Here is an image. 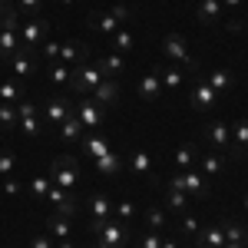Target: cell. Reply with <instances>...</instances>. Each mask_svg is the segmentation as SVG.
<instances>
[{
  "label": "cell",
  "mask_w": 248,
  "mask_h": 248,
  "mask_svg": "<svg viewBox=\"0 0 248 248\" xmlns=\"http://www.w3.org/2000/svg\"><path fill=\"white\" fill-rule=\"evenodd\" d=\"M199 229H202V225H199V218L186 212V215H182V232H186V235H195Z\"/></svg>",
  "instance_id": "obj_48"
},
{
  "label": "cell",
  "mask_w": 248,
  "mask_h": 248,
  "mask_svg": "<svg viewBox=\"0 0 248 248\" xmlns=\"http://www.w3.org/2000/svg\"><path fill=\"white\" fill-rule=\"evenodd\" d=\"M222 248H248V242H225Z\"/></svg>",
  "instance_id": "obj_53"
},
{
  "label": "cell",
  "mask_w": 248,
  "mask_h": 248,
  "mask_svg": "<svg viewBox=\"0 0 248 248\" xmlns=\"http://www.w3.org/2000/svg\"><path fill=\"white\" fill-rule=\"evenodd\" d=\"M113 17L119 20L123 27H129V23H133V10H129L126 3H116V7H113Z\"/></svg>",
  "instance_id": "obj_45"
},
{
  "label": "cell",
  "mask_w": 248,
  "mask_h": 248,
  "mask_svg": "<svg viewBox=\"0 0 248 248\" xmlns=\"http://www.w3.org/2000/svg\"><path fill=\"white\" fill-rule=\"evenodd\" d=\"M205 79H209V86H212L218 96H225V93L232 90V70H212Z\"/></svg>",
  "instance_id": "obj_30"
},
{
  "label": "cell",
  "mask_w": 248,
  "mask_h": 248,
  "mask_svg": "<svg viewBox=\"0 0 248 248\" xmlns=\"http://www.w3.org/2000/svg\"><path fill=\"white\" fill-rule=\"evenodd\" d=\"M225 245V229L222 225H209V229L195 232V248H222Z\"/></svg>",
  "instance_id": "obj_23"
},
{
  "label": "cell",
  "mask_w": 248,
  "mask_h": 248,
  "mask_svg": "<svg viewBox=\"0 0 248 248\" xmlns=\"http://www.w3.org/2000/svg\"><path fill=\"white\" fill-rule=\"evenodd\" d=\"M86 27H90L93 33H103V37L109 40L123 23L113 17V10H93V14H86Z\"/></svg>",
  "instance_id": "obj_10"
},
{
  "label": "cell",
  "mask_w": 248,
  "mask_h": 248,
  "mask_svg": "<svg viewBox=\"0 0 248 248\" xmlns=\"http://www.w3.org/2000/svg\"><path fill=\"white\" fill-rule=\"evenodd\" d=\"M162 53H166L172 63H179L182 70H199L195 57L189 53V43H186V37H179V33H169V37L162 40Z\"/></svg>",
  "instance_id": "obj_5"
},
{
  "label": "cell",
  "mask_w": 248,
  "mask_h": 248,
  "mask_svg": "<svg viewBox=\"0 0 248 248\" xmlns=\"http://www.w3.org/2000/svg\"><path fill=\"white\" fill-rule=\"evenodd\" d=\"M17 123H20L17 106H14V103H0V129L7 133V129H14Z\"/></svg>",
  "instance_id": "obj_37"
},
{
  "label": "cell",
  "mask_w": 248,
  "mask_h": 248,
  "mask_svg": "<svg viewBox=\"0 0 248 248\" xmlns=\"http://www.w3.org/2000/svg\"><path fill=\"white\" fill-rule=\"evenodd\" d=\"M159 248H179V242H172V238H162V245Z\"/></svg>",
  "instance_id": "obj_54"
},
{
  "label": "cell",
  "mask_w": 248,
  "mask_h": 248,
  "mask_svg": "<svg viewBox=\"0 0 248 248\" xmlns=\"http://www.w3.org/2000/svg\"><path fill=\"white\" fill-rule=\"evenodd\" d=\"M159 245H162V235H159V232H153V229L139 238V248H159Z\"/></svg>",
  "instance_id": "obj_46"
},
{
  "label": "cell",
  "mask_w": 248,
  "mask_h": 248,
  "mask_svg": "<svg viewBox=\"0 0 248 248\" xmlns=\"http://www.w3.org/2000/svg\"><path fill=\"white\" fill-rule=\"evenodd\" d=\"M103 83V73L96 70V63H79L70 70V83H66V90L73 96H93V90Z\"/></svg>",
  "instance_id": "obj_2"
},
{
  "label": "cell",
  "mask_w": 248,
  "mask_h": 248,
  "mask_svg": "<svg viewBox=\"0 0 248 248\" xmlns=\"http://www.w3.org/2000/svg\"><path fill=\"white\" fill-rule=\"evenodd\" d=\"M90 232L96 235V248H126L129 242V225L119 218H103V222H90Z\"/></svg>",
  "instance_id": "obj_1"
},
{
  "label": "cell",
  "mask_w": 248,
  "mask_h": 248,
  "mask_svg": "<svg viewBox=\"0 0 248 248\" xmlns=\"http://www.w3.org/2000/svg\"><path fill=\"white\" fill-rule=\"evenodd\" d=\"M202 136H205V142H209L215 153H225V155H229V149H232V126H229V123L212 119V123H205Z\"/></svg>",
  "instance_id": "obj_6"
},
{
  "label": "cell",
  "mask_w": 248,
  "mask_h": 248,
  "mask_svg": "<svg viewBox=\"0 0 248 248\" xmlns=\"http://www.w3.org/2000/svg\"><path fill=\"white\" fill-rule=\"evenodd\" d=\"M73 113H77V119L83 123V129H86V133L103 126V106H96L90 96H86V99H79V106H73Z\"/></svg>",
  "instance_id": "obj_12"
},
{
  "label": "cell",
  "mask_w": 248,
  "mask_h": 248,
  "mask_svg": "<svg viewBox=\"0 0 248 248\" xmlns=\"http://www.w3.org/2000/svg\"><path fill=\"white\" fill-rule=\"evenodd\" d=\"M225 30L229 33H238V30H245V23L242 20H225Z\"/></svg>",
  "instance_id": "obj_50"
},
{
  "label": "cell",
  "mask_w": 248,
  "mask_h": 248,
  "mask_svg": "<svg viewBox=\"0 0 248 248\" xmlns=\"http://www.w3.org/2000/svg\"><path fill=\"white\" fill-rule=\"evenodd\" d=\"M20 53V33L17 30H0V63H10Z\"/></svg>",
  "instance_id": "obj_26"
},
{
  "label": "cell",
  "mask_w": 248,
  "mask_h": 248,
  "mask_svg": "<svg viewBox=\"0 0 248 248\" xmlns=\"http://www.w3.org/2000/svg\"><path fill=\"white\" fill-rule=\"evenodd\" d=\"M222 229H225V242H248V229H245V225H238V222L225 218Z\"/></svg>",
  "instance_id": "obj_38"
},
{
  "label": "cell",
  "mask_w": 248,
  "mask_h": 248,
  "mask_svg": "<svg viewBox=\"0 0 248 248\" xmlns=\"http://www.w3.org/2000/svg\"><path fill=\"white\" fill-rule=\"evenodd\" d=\"M10 10H14V3H10V0H0V20L7 17V14H10Z\"/></svg>",
  "instance_id": "obj_52"
},
{
  "label": "cell",
  "mask_w": 248,
  "mask_h": 248,
  "mask_svg": "<svg viewBox=\"0 0 248 248\" xmlns=\"http://www.w3.org/2000/svg\"><path fill=\"white\" fill-rule=\"evenodd\" d=\"M225 166H229V155L225 153H202L199 155V172L205 175V179H218L222 172H225Z\"/></svg>",
  "instance_id": "obj_16"
},
{
  "label": "cell",
  "mask_w": 248,
  "mask_h": 248,
  "mask_svg": "<svg viewBox=\"0 0 248 248\" xmlns=\"http://www.w3.org/2000/svg\"><path fill=\"white\" fill-rule=\"evenodd\" d=\"M37 57L50 60V63H53V60H60V43H57V40H46V43L37 50Z\"/></svg>",
  "instance_id": "obj_44"
},
{
  "label": "cell",
  "mask_w": 248,
  "mask_h": 248,
  "mask_svg": "<svg viewBox=\"0 0 248 248\" xmlns=\"http://www.w3.org/2000/svg\"><path fill=\"white\" fill-rule=\"evenodd\" d=\"M10 66V73L14 79H30L33 73H40V63H37V53H27V50H20L17 57L7 63Z\"/></svg>",
  "instance_id": "obj_14"
},
{
  "label": "cell",
  "mask_w": 248,
  "mask_h": 248,
  "mask_svg": "<svg viewBox=\"0 0 248 248\" xmlns=\"http://www.w3.org/2000/svg\"><path fill=\"white\" fill-rule=\"evenodd\" d=\"M93 166H96V172H99V175H106V179H116V175L123 172V155L109 149L106 155H99V159H93Z\"/></svg>",
  "instance_id": "obj_24"
},
{
  "label": "cell",
  "mask_w": 248,
  "mask_h": 248,
  "mask_svg": "<svg viewBox=\"0 0 248 248\" xmlns=\"http://www.w3.org/2000/svg\"><path fill=\"white\" fill-rule=\"evenodd\" d=\"M245 159H248V149H245Z\"/></svg>",
  "instance_id": "obj_59"
},
{
  "label": "cell",
  "mask_w": 248,
  "mask_h": 248,
  "mask_svg": "<svg viewBox=\"0 0 248 248\" xmlns=\"http://www.w3.org/2000/svg\"><path fill=\"white\" fill-rule=\"evenodd\" d=\"M136 96H139L142 103H155V99L162 96V79H159V70H149V73H142L139 86H136Z\"/></svg>",
  "instance_id": "obj_15"
},
{
  "label": "cell",
  "mask_w": 248,
  "mask_h": 248,
  "mask_svg": "<svg viewBox=\"0 0 248 248\" xmlns=\"http://www.w3.org/2000/svg\"><path fill=\"white\" fill-rule=\"evenodd\" d=\"M57 248H77V245H73V242H70V238H63V242H60Z\"/></svg>",
  "instance_id": "obj_55"
},
{
  "label": "cell",
  "mask_w": 248,
  "mask_h": 248,
  "mask_svg": "<svg viewBox=\"0 0 248 248\" xmlns=\"http://www.w3.org/2000/svg\"><path fill=\"white\" fill-rule=\"evenodd\" d=\"M20 50H27V53H37L40 46L46 43V33H50V20L43 17H30L20 23Z\"/></svg>",
  "instance_id": "obj_3"
},
{
  "label": "cell",
  "mask_w": 248,
  "mask_h": 248,
  "mask_svg": "<svg viewBox=\"0 0 248 248\" xmlns=\"http://www.w3.org/2000/svg\"><path fill=\"white\" fill-rule=\"evenodd\" d=\"M119 93H123V90H119V79H103L93 90L90 99H93L96 106H116V103H119Z\"/></svg>",
  "instance_id": "obj_19"
},
{
  "label": "cell",
  "mask_w": 248,
  "mask_h": 248,
  "mask_svg": "<svg viewBox=\"0 0 248 248\" xmlns=\"http://www.w3.org/2000/svg\"><path fill=\"white\" fill-rule=\"evenodd\" d=\"M57 133H60V142H63V146H73V142H79V139H83V133H86V129H83V123L77 119V113H73V116H66V119L57 126Z\"/></svg>",
  "instance_id": "obj_22"
},
{
  "label": "cell",
  "mask_w": 248,
  "mask_h": 248,
  "mask_svg": "<svg viewBox=\"0 0 248 248\" xmlns=\"http://www.w3.org/2000/svg\"><path fill=\"white\" fill-rule=\"evenodd\" d=\"M70 70H73V66H66V63L53 60V63H50V73H46V77H50V83H53V86H66V83H70Z\"/></svg>",
  "instance_id": "obj_35"
},
{
  "label": "cell",
  "mask_w": 248,
  "mask_h": 248,
  "mask_svg": "<svg viewBox=\"0 0 248 248\" xmlns=\"http://www.w3.org/2000/svg\"><path fill=\"white\" fill-rule=\"evenodd\" d=\"M242 209H245V212H248V192H245V199H242Z\"/></svg>",
  "instance_id": "obj_56"
},
{
  "label": "cell",
  "mask_w": 248,
  "mask_h": 248,
  "mask_svg": "<svg viewBox=\"0 0 248 248\" xmlns=\"http://www.w3.org/2000/svg\"><path fill=\"white\" fill-rule=\"evenodd\" d=\"M40 113H43V119H46L50 126H60L66 116H73V99H70V96H53Z\"/></svg>",
  "instance_id": "obj_11"
},
{
  "label": "cell",
  "mask_w": 248,
  "mask_h": 248,
  "mask_svg": "<svg viewBox=\"0 0 248 248\" xmlns=\"http://www.w3.org/2000/svg\"><path fill=\"white\" fill-rule=\"evenodd\" d=\"M182 192L195 202H205L209 199V179L195 169H182Z\"/></svg>",
  "instance_id": "obj_9"
},
{
  "label": "cell",
  "mask_w": 248,
  "mask_h": 248,
  "mask_svg": "<svg viewBox=\"0 0 248 248\" xmlns=\"http://www.w3.org/2000/svg\"><path fill=\"white\" fill-rule=\"evenodd\" d=\"M199 159V149H195V142H186V146H179L175 149V166L179 169H192V162Z\"/></svg>",
  "instance_id": "obj_34"
},
{
  "label": "cell",
  "mask_w": 248,
  "mask_h": 248,
  "mask_svg": "<svg viewBox=\"0 0 248 248\" xmlns=\"http://www.w3.org/2000/svg\"><path fill=\"white\" fill-rule=\"evenodd\" d=\"M14 169H17V155L10 149H0V179H10Z\"/></svg>",
  "instance_id": "obj_41"
},
{
  "label": "cell",
  "mask_w": 248,
  "mask_h": 248,
  "mask_svg": "<svg viewBox=\"0 0 248 248\" xmlns=\"http://www.w3.org/2000/svg\"><path fill=\"white\" fill-rule=\"evenodd\" d=\"M146 225H149L153 232H162L166 229V209H159V205L146 209Z\"/></svg>",
  "instance_id": "obj_40"
},
{
  "label": "cell",
  "mask_w": 248,
  "mask_h": 248,
  "mask_svg": "<svg viewBox=\"0 0 248 248\" xmlns=\"http://www.w3.org/2000/svg\"><path fill=\"white\" fill-rule=\"evenodd\" d=\"M133 46H136V37H133V30H129V27H119L113 37H109V53H119V57H126Z\"/></svg>",
  "instance_id": "obj_27"
},
{
  "label": "cell",
  "mask_w": 248,
  "mask_h": 248,
  "mask_svg": "<svg viewBox=\"0 0 248 248\" xmlns=\"http://www.w3.org/2000/svg\"><path fill=\"white\" fill-rule=\"evenodd\" d=\"M113 212H116V218H119V222H126V225H129V218L136 215V205L129 202V199H126V202H119V205H113Z\"/></svg>",
  "instance_id": "obj_43"
},
{
  "label": "cell",
  "mask_w": 248,
  "mask_h": 248,
  "mask_svg": "<svg viewBox=\"0 0 248 248\" xmlns=\"http://www.w3.org/2000/svg\"><path fill=\"white\" fill-rule=\"evenodd\" d=\"M245 33H248V20H245Z\"/></svg>",
  "instance_id": "obj_58"
},
{
  "label": "cell",
  "mask_w": 248,
  "mask_h": 248,
  "mask_svg": "<svg viewBox=\"0 0 248 248\" xmlns=\"http://www.w3.org/2000/svg\"><path fill=\"white\" fill-rule=\"evenodd\" d=\"M20 99H23V86L17 79H0V103H14L17 106Z\"/></svg>",
  "instance_id": "obj_31"
},
{
  "label": "cell",
  "mask_w": 248,
  "mask_h": 248,
  "mask_svg": "<svg viewBox=\"0 0 248 248\" xmlns=\"http://www.w3.org/2000/svg\"><path fill=\"white\" fill-rule=\"evenodd\" d=\"M189 103H192V109H199V113H212L215 103H218V93L209 86V79H195V86H192V93H189Z\"/></svg>",
  "instance_id": "obj_8"
},
{
  "label": "cell",
  "mask_w": 248,
  "mask_h": 248,
  "mask_svg": "<svg viewBox=\"0 0 248 248\" xmlns=\"http://www.w3.org/2000/svg\"><path fill=\"white\" fill-rule=\"evenodd\" d=\"M30 248H53V235H46V232H37V235L30 238Z\"/></svg>",
  "instance_id": "obj_47"
},
{
  "label": "cell",
  "mask_w": 248,
  "mask_h": 248,
  "mask_svg": "<svg viewBox=\"0 0 248 248\" xmlns=\"http://www.w3.org/2000/svg\"><path fill=\"white\" fill-rule=\"evenodd\" d=\"M159 70V79H162V90L166 93H179L182 90V83H186V73H182V66L179 63H169V66H155Z\"/></svg>",
  "instance_id": "obj_20"
},
{
  "label": "cell",
  "mask_w": 248,
  "mask_h": 248,
  "mask_svg": "<svg viewBox=\"0 0 248 248\" xmlns=\"http://www.w3.org/2000/svg\"><path fill=\"white\" fill-rule=\"evenodd\" d=\"M40 7H43V0H17V10L20 17H40Z\"/></svg>",
  "instance_id": "obj_42"
},
{
  "label": "cell",
  "mask_w": 248,
  "mask_h": 248,
  "mask_svg": "<svg viewBox=\"0 0 248 248\" xmlns=\"http://www.w3.org/2000/svg\"><path fill=\"white\" fill-rule=\"evenodd\" d=\"M3 192H7V195H17L20 182H17V179H3Z\"/></svg>",
  "instance_id": "obj_49"
},
{
  "label": "cell",
  "mask_w": 248,
  "mask_h": 248,
  "mask_svg": "<svg viewBox=\"0 0 248 248\" xmlns=\"http://www.w3.org/2000/svg\"><path fill=\"white\" fill-rule=\"evenodd\" d=\"M46 229L53 232V238H70V232H73V225H70V218L66 215H60V212H50V218H46Z\"/></svg>",
  "instance_id": "obj_28"
},
{
  "label": "cell",
  "mask_w": 248,
  "mask_h": 248,
  "mask_svg": "<svg viewBox=\"0 0 248 248\" xmlns=\"http://www.w3.org/2000/svg\"><path fill=\"white\" fill-rule=\"evenodd\" d=\"M46 202L53 205V212L66 215V218H73V215L79 212V199H77L70 189H60V186H50V192H46Z\"/></svg>",
  "instance_id": "obj_7"
},
{
  "label": "cell",
  "mask_w": 248,
  "mask_h": 248,
  "mask_svg": "<svg viewBox=\"0 0 248 248\" xmlns=\"http://www.w3.org/2000/svg\"><path fill=\"white\" fill-rule=\"evenodd\" d=\"M238 7H242V0H222V10H225V14L238 10Z\"/></svg>",
  "instance_id": "obj_51"
},
{
  "label": "cell",
  "mask_w": 248,
  "mask_h": 248,
  "mask_svg": "<svg viewBox=\"0 0 248 248\" xmlns=\"http://www.w3.org/2000/svg\"><path fill=\"white\" fill-rule=\"evenodd\" d=\"M96 70L103 73V79H116L119 73H126V57H119V53H103V57L96 60Z\"/></svg>",
  "instance_id": "obj_21"
},
{
  "label": "cell",
  "mask_w": 248,
  "mask_h": 248,
  "mask_svg": "<svg viewBox=\"0 0 248 248\" xmlns=\"http://www.w3.org/2000/svg\"><path fill=\"white\" fill-rule=\"evenodd\" d=\"M20 133L27 136V139H37L40 133H43V119H40V113L37 116H20Z\"/></svg>",
  "instance_id": "obj_33"
},
{
  "label": "cell",
  "mask_w": 248,
  "mask_h": 248,
  "mask_svg": "<svg viewBox=\"0 0 248 248\" xmlns=\"http://www.w3.org/2000/svg\"><path fill=\"white\" fill-rule=\"evenodd\" d=\"M57 3H60V7H70V3H73V0H57Z\"/></svg>",
  "instance_id": "obj_57"
},
{
  "label": "cell",
  "mask_w": 248,
  "mask_h": 248,
  "mask_svg": "<svg viewBox=\"0 0 248 248\" xmlns=\"http://www.w3.org/2000/svg\"><path fill=\"white\" fill-rule=\"evenodd\" d=\"M60 63H66V66L90 63V46H86L83 40H66V43H60Z\"/></svg>",
  "instance_id": "obj_13"
},
{
  "label": "cell",
  "mask_w": 248,
  "mask_h": 248,
  "mask_svg": "<svg viewBox=\"0 0 248 248\" xmlns=\"http://www.w3.org/2000/svg\"><path fill=\"white\" fill-rule=\"evenodd\" d=\"M129 169H133V175H149V172H153V155L136 149L133 159H129Z\"/></svg>",
  "instance_id": "obj_32"
},
{
  "label": "cell",
  "mask_w": 248,
  "mask_h": 248,
  "mask_svg": "<svg viewBox=\"0 0 248 248\" xmlns=\"http://www.w3.org/2000/svg\"><path fill=\"white\" fill-rule=\"evenodd\" d=\"M77 146H79V153H86L90 159H99V155H106V153H109V142H106V136H103V133H96V129L83 133V139H79Z\"/></svg>",
  "instance_id": "obj_18"
},
{
  "label": "cell",
  "mask_w": 248,
  "mask_h": 248,
  "mask_svg": "<svg viewBox=\"0 0 248 248\" xmlns=\"http://www.w3.org/2000/svg\"><path fill=\"white\" fill-rule=\"evenodd\" d=\"M50 186H53V182H50V175H33V179H30V186H27V192H30V199H46V192H50Z\"/></svg>",
  "instance_id": "obj_36"
},
{
  "label": "cell",
  "mask_w": 248,
  "mask_h": 248,
  "mask_svg": "<svg viewBox=\"0 0 248 248\" xmlns=\"http://www.w3.org/2000/svg\"><path fill=\"white\" fill-rule=\"evenodd\" d=\"M86 209H90V222L113 218V202H109L106 195H90V199H86Z\"/></svg>",
  "instance_id": "obj_25"
},
{
  "label": "cell",
  "mask_w": 248,
  "mask_h": 248,
  "mask_svg": "<svg viewBox=\"0 0 248 248\" xmlns=\"http://www.w3.org/2000/svg\"><path fill=\"white\" fill-rule=\"evenodd\" d=\"M162 205H166L169 212H182V215H186V209H189V195L179 192V189H166L162 192Z\"/></svg>",
  "instance_id": "obj_29"
},
{
  "label": "cell",
  "mask_w": 248,
  "mask_h": 248,
  "mask_svg": "<svg viewBox=\"0 0 248 248\" xmlns=\"http://www.w3.org/2000/svg\"><path fill=\"white\" fill-rule=\"evenodd\" d=\"M50 182L60 186V189L73 192L79 186V162L73 159V155H60V159H53V166H50Z\"/></svg>",
  "instance_id": "obj_4"
},
{
  "label": "cell",
  "mask_w": 248,
  "mask_h": 248,
  "mask_svg": "<svg viewBox=\"0 0 248 248\" xmlns=\"http://www.w3.org/2000/svg\"><path fill=\"white\" fill-rule=\"evenodd\" d=\"M195 20H199L202 27H215V23H222V20H225L222 0H199V7H195Z\"/></svg>",
  "instance_id": "obj_17"
},
{
  "label": "cell",
  "mask_w": 248,
  "mask_h": 248,
  "mask_svg": "<svg viewBox=\"0 0 248 248\" xmlns=\"http://www.w3.org/2000/svg\"><path fill=\"white\" fill-rule=\"evenodd\" d=\"M232 142H235V149H248V119H238L232 126Z\"/></svg>",
  "instance_id": "obj_39"
}]
</instances>
